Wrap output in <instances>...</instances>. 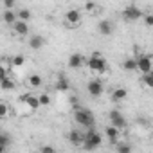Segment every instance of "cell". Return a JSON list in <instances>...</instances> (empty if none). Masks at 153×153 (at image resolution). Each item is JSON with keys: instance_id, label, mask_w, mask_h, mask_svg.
<instances>
[{"instance_id": "obj_24", "label": "cell", "mask_w": 153, "mask_h": 153, "mask_svg": "<svg viewBox=\"0 0 153 153\" xmlns=\"http://www.w3.org/2000/svg\"><path fill=\"white\" fill-rule=\"evenodd\" d=\"M142 81H144L146 87H153V72H146L144 78H142Z\"/></svg>"}, {"instance_id": "obj_6", "label": "cell", "mask_w": 153, "mask_h": 153, "mask_svg": "<svg viewBox=\"0 0 153 153\" xmlns=\"http://www.w3.org/2000/svg\"><path fill=\"white\" fill-rule=\"evenodd\" d=\"M135 61H137V70H140L142 74H146V72H151V67H153V63H151V56L144 54V56H139V58H135Z\"/></svg>"}, {"instance_id": "obj_22", "label": "cell", "mask_w": 153, "mask_h": 153, "mask_svg": "<svg viewBox=\"0 0 153 153\" xmlns=\"http://www.w3.org/2000/svg\"><path fill=\"white\" fill-rule=\"evenodd\" d=\"M16 18H18V20H24V22H29V20H31V11H29V9H20V11L16 13Z\"/></svg>"}, {"instance_id": "obj_20", "label": "cell", "mask_w": 153, "mask_h": 153, "mask_svg": "<svg viewBox=\"0 0 153 153\" xmlns=\"http://www.w3.org/2000/svg\"><path fill=\"white\" fill-rule=\"evenodd\" d=\"M29 85L31 87H34V88H38V87H42V83H43V79H42V76H38V74H33V76H29Z\"/></svg>"}, {"instance_id": "obj_1", "label": "cell", "mask_w": 153, "mask_h": 153, "mask_svg": "<svg viewBox=\"0 0 153 153\" xmlns=\"http://www.w3.org/2000/svg\"><path fill=\"white\" fill-rule=\"evenodd\" d=\"M74 121L76 124H81L85 128H92L94 126V115L90 110L87 108H81V106H76L74 108Z\"/></svg>"}, {"instance_id": "obj_4", "label": "cell", "mask_w": 153, "mask_h": 153, "mask_svg": "<svg viewBox=\"0 0 153 153\" xmlns=\"http://www.w3.org/2000/svg\"><path fill=\"white\" fill-rule=\"evenodd\" d=\"M123 18H124L126 22H137V20L142 18V11H140L137 6H128V7H124V11H123Z\"/></svg>"}, {"instance_id": "obj_9", "label": "cell", "mask_w": 153, "mask_h": 153, "mask_svg": "<svg viewBox=\"0 0 153 153\" xmlns=\"http://www.w3.org/2000/svg\"><path fill=\"white\" fill-rule=\"evenodd\" d=\"M20 101H22V103H25L31 110H38V108H40L38 96H34V94H24V96H20Z\"/></svg>"}, {"instance_id": "obj_23", "label": "cell", "mask_w": 153, "mask_h": 153, "mask_svg": "<svg viewBox=\"0 0 153 153\" xmlns=\"http://www.w3.org/2000/svg\"><path fill=\"white\" fill-rule=\"evenodd\" d=\"M38 101H40V106H47V105H51V97H49V94H40V96H38Z\"/></svg>"}, {"instance_id": "obj_25", "label": "cell", "mask_w": 153, "mask_h": 153, "mask_svg": "<svg viewBox=\"0 0 153 153\" xmlns=\"http://www.w3.org/2000/svg\"><path fill=\"white\" fill-rule=\"evenodd\" d=\"M9 115V106L6 103H0V119H6Z\"/></svg>"}, {"instance_id": "obj_12", "label": "cell", "mask_w": 153, "mask_h": 153, "mask_svg": "<svg viewBox=\"0 0 153 153\" xmlns=\"http://www.w3.org/2000/svg\"><path fill=\"white\" fill-rule=\"evenodd\" d=\"M13 29H15V33H16L18 36H27V34H29V25H27V22H24V20H16V22L13 24Z\"/></svg>"}, {"instance_id": "obj_17", "label": "cell", "mask_w": 153, "mask_h": 153, "mask_svg": "<svg viewBox=\"0 0 153 153\" xmlns=\"http://www.w3.org/2000/svg\"><path fill=\"white\" fill-rule=\"evenodd\" d=\"M126 96H128V90L126 88H123V87H119V88H115L114 92H112V99L114 101H124L126 99Z\"/></svg>"}, {"instance_id": "obj_33", "label": "cell", "mask_w": 153, "mask_h": 153, "mask_svg": "<svg viewBox=\"0 0 153 153\" xmlns=\"http://www.w3.org/2000/svg\"><path fill=\"white\" fill-rule=\"evenodd\" d=\"M87 9L92 13V11H94V4H92V2H88V4H87Z\"/></svg>"}, {"instance_id": "obj_10", "label": "cell", "mask_w": 153, "mask_h": 153, "mask_svg": "<svg viewBox=\"0 0 153 153\" xmlns=\"http://www.w3.org/2000/svg\"><path fill=\"white\" fill-rule=\"evenodd\" d=\"M68 140H70L72 146L81 148V144H83V133H81L79 130H70V131H68Z\"/></svg>"}, {"instance_id": "obj_7", "label": "cell", "mask_w": 153, "mask_h": 153, "mask_svg": "<svg viewBox=\"0 0 153 153\" xmlns=\"http://www.w3.org/2000/svg\"><path fill=\"white\" fill-rule=\"evenodd\" d=\"M108 117H110V124L117 126L119 130L126 126V119H124V115H123V114H121L119 110H112V112L108 114Z\"/></svg>"}, {"instance_id": "obj_30", "label": "cell", "mask_w": 153, "mask_h": 153, "mask_svg": "<svg viewBox=\"0 0 153 153\" xmlns=\"http://www.w3.org/2000/svg\"><path fill=\"white\" fill-rule=\"evenodd\" d=\"M40 151H43V153H54V151H56V149H54V148H52V146H43V148H42V149H40Z\"/></svg>"}, {"instance_id": "obj_27", "label": "cell", "mask_w": 153, "mask_h": 153, "mask_svg": "<svg viewBox=\"0 0 153 153\" xmlns=\"http://www.w3.org/2000/svg\"><path fill=\"white\" fill-rule=\"evenodd\" d=\"M117 151H119V153H130V151H131V146H128V144H119V146H117Z\"/></svg>"}, {"instance_id": "obj_29", "label": "cell", "mask_w": 153, "mask_h": 153, "mask_svg": "<svg viewBox=\"0 0 153 153\" xmlns=\"http://www.w3.org/2000/svg\"><path fill=\"white\" fill-rule=\"evenodd\" d=\"M144 25H146V27H151V25H153V16H151V15H146V16H144Z\"/></svg>"}, {"instance_id": "obj_21", "label": "cell", "mask_w": 153, "mask_h": 153, "mask_svg": "<svg viewBox=\"0 0 153 153\" xmlns=\"http://www.w3.org/2000/svg\"><path fill=\"white\" fill-rule=\"evenodd\" d=\"M0 88H2V90H15V81H11L6 76L4 79H0Z\"/></svg>"}, {"instance_id": "obj_5", "label": "cell", "mask_w": 153, "mask_h": 153, "mask_svg": "<svg viewBox=\"0 0 153 153\" xmlns=\"http://www.w3.org/2000/svg\"><path fill=\"white\" fill-rule=\"evenodd\" d=\"M87 92H88V96H92V97H101L103 92H105V87H103V83H101L99 79H92V81H88V85H87Z\"/></svg>"}, {"instance_id": "obj_31", "label": "cell", "mask_w": 153, "mask_h": 153, "mask_svg": "<svg viewBox=\"0 0 153 153\" xmlns=\"http://www.w3.org/2000/svg\"><path fill=\"white\" fill-rule=\"evenodd\" d=\"M6 76H7V68H6V67H2V65H0V79H4Z\"/></svg>"}, {"instance_id": "obj_34", "label": "cell", "mask_w": 153, "mask_h": 153, "mask_svg": "<svg viewBox=\"0 0 153 153\" xmlns=\"http://www.w3.org/2000/svg\"><path fill=\"white\" fill-rule=\"evenodd\" d=\"M4 149H6V146H2V144H0V153H2Z\"/></svg>"}, {"instance_id": "obj_11", "label": "cell", "mask_w": 153, "mask_h": 153, "mask_svg": "<svg viewBox=\"0 0 153 153\" xmlns=\"http://www.w3.org/2000/svg\"><path fill=\"white\" fill-rule=\"evenodd\" d=\"M83 61H85V58H83L81 52H74V54H70V58H68V67L76 70V68H79V67L83 65Z\"/></svg>"}, {"instance_id": "obj_16", "label": "cell", "mask_w": 153, "mask_h": 153, "mask_svg": "<svg viewBox=\"0 0 153 153\" xmlns=\"http://www.w3.org/2000/svg\"><path fill=\"white\" fill-rule=\"evenodd\" d=\"M106 137L112 140V142H117L119 140V128L117 126H114V124H110V126H106Z\"/></svg>"}, {"instance_id": "obj_32", "label": "cell", "mask_w": 153, "mask_h": 153, "mask_svg": "<svg viewBox=\"0 0 153 153\" xmlns=\"http://www.w3.org/2000/svg\"><path fill=\"white\" fill-rule=\"evenodd\" d=\"M7 142H9V137L0 135V144H2V146H7Z\"/></svg>"}, {"instance_id": "obj_13", "label": "cell", "mask_w": 153, "mask_h": 153, "mask_svg": "<svg viewBox=\"0 0 153 153\" xmlns=\"http://www.w3.org/2000/svg\"><path fill=\"white\" fill-rule=\"evenodd\" d=\"M97 29H99V33H101L103 36H110V34L114 33V25H112V22H108V20H101V22L97 24Z\"/></svg>"}, {"instance_id": "obj_2", "label": "cell", "mask_w": 153, "mask_h": 153, "mask_svg": "<svg viewBox=\"0 0 153 153\" xmlns=\"http://www.w3.org/2000/svg\"><path fill=\"white\" fill-rule=\"evenodd\" d=\"M101 142H103L101 133H97L96 130L90 128L87 133H83V144H81V148H85V149H96L97 146H101Z\"/></svg>"}, {"instance_id": "obj_15", "label": "cell", "mask_w": 153, "mask_h": 153, "mask_svg": "<svg viewBox=\"0 0 153 153\" xmlns=\"http://www.w3.org/2000/svg\"><path fill=\"white\" fill-rule=\"evenodd\" d=\"M43 43H45V40H43V36H33V38H29V47L31 49H34V51H40L42 47H43Z\"/></svg>"}, {"instance_id": "obj_8", "label": "cell", "mask_w": 153, "mask_h": 153, "mask_svg": "<svg viewBox=\"0 0 153 153\" xmlns=\"http://www.w3.org/2000/svg\"><path fill=\"white\" fill-rule=\"evenodd\" d=\"M65 22L70 25H78L81 22V11L79 9H68L65 13Z\"/></svg>"}, {"instance_id": "obj_28", "label": "cell", "mask_w": 153, "mask_h": 153, "mask_svg": "<svg viewBox=\"0 0 153 153\" xmlns=\"http://www.w3.org/2000/svg\"><path fill=\"white\" fill-rule=\"evenodd\" d=\"M15 4H16V0H4V7L6 9H13Z\"/></svg>"}, {"instance_id": "obj_18", "label": "cell", "mask_w": 153, "mask_h": 153, "mask_svg": "<svg viewBox=\"0 0 153 153\" xmlns=\"http://www.w3.org/2000/svg\"><path fill=\"white\" fill-rule=\"evenodd\" d=\"M2 18H4V22H6V24H11V25L18 20V18H16V13H13V9H6V13H4V16H2Z\"/></svg>"}, {"instance_id": "obj_19", "label": "cell", "mask_w": 153, "mask_h": 153, "mask_svg": "<svg viewBox=\"0 0 153 153\" xmlns=\"http://www.w3.org/2000/svg\"><path fill=\"white\" fill-rule=\"evenodd\" d=\"M123 68L128 70V72L137 70V61H135V58H128V59H124V61H123Z\"/></svg>"}, {"instance_id": "obj_26", "label": "cell", "mask_w": 153, "mask_h": 153, "mask_svg": "<svg viewBox=\"0 0 153 153\" xmlns=\"http://www.w3.org/2000/svg\"><path fill=\"white\" fill-rule=\"evenodd\" d=\"M24 63H25V56L18 54V56H15V58H13V65H15V67H22Z\"/></svg>"}, {"instance_id": "obj_14", "label": "cell", "mask_w": 153, "mask_h": 153, "mask_svg": "<svg viewBox=\"0 0 153 153\" xmlns=\"http://www.w3.org/2000/svg\"><path fill=\"white\" fill-rule=\"evenodd\" d=\"M70 85H68V79L65 78L63 74H59V78H58V83H56V90L58 92H68Z\"/></svg>"}, {"instance_id": "obj_3", "label": "cell", "mask_w": 153, "mask_h": 153, "mask_svg": "<svg viewBox=\"0 0 153 153\" xmlns=\"http://www.w3.org/2000/svg\"><path fill=\"white\" fill-rule=\"evenodd\" d=\"M87 65H88V68L90 70H96V72H105L106 70V61H105V58L101 56V52H92V56H90V59L87 61Z\"/></svg>"}]
</instances>
